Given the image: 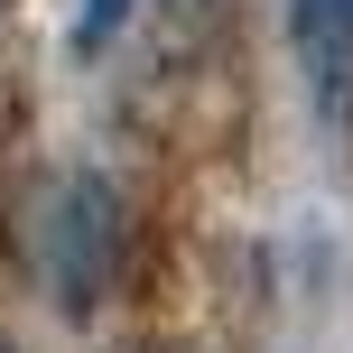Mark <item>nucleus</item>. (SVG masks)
I'll use <instances>...</instances> for the list:
<instances>
[{
	"mask_svg": "<svg viewBox=\"0 0 353 353\" xmlns=\"http://www.w3.org/2000/svg\"><path fill=\"white\" fill-rule=\"evenodd\" d=\"M37 251H47V279H56V307H65V316L103 307L112 270H121V195H112L103 176H65Z\"/></svg>",
	"mask_w": 353,
	"mask_h": 353,
	"instance_id": "nucleus-1",
	"label": "nucleus"
},
{
	"mask_svg": "<svg viewBox=\"0 0 353 353\" xmlns=\"http://www.w3.org/2000/svg\"><path fill=\"white\" fill-rule=\"evenodd\" d=\"M121 19H130V0H84V10H74V56H93Z\"/></svg>",
	"mask_w": 353,
	"mask_h": 353,
	"instance_id": "nucleus-3",
	"label": "nucleus"
},
{
	"mask_svg": "<svg viewBox=\"0 0 353 353\" xmlns=\"http://www.w3.org/2000/svg\"><path fill=\"white\" fill-rule=\"evenodd\" d=\"M288 37H298V74L325 130H353V0H288Z\"/></svg>",
	"mask_w": 353,
	"mask_h": 353,
	"instance_id": "nucleus-2",
	"label": "nucleus"
},
{
	"mask_svg": "<svg viewBox=\"0 0 353 353\" xmlns=\"http://www.w3.org/2000/svg\"><path fill=\"white\" fill-rule=\"evenodd\" d=\"M0 353H10V344H0Z\"/></svg>",
	"mask_w": 353,
	"mask_h": 353,
	"instance_id": "nucleus-4",
	"label": "nucleus"
}]
</instances>
